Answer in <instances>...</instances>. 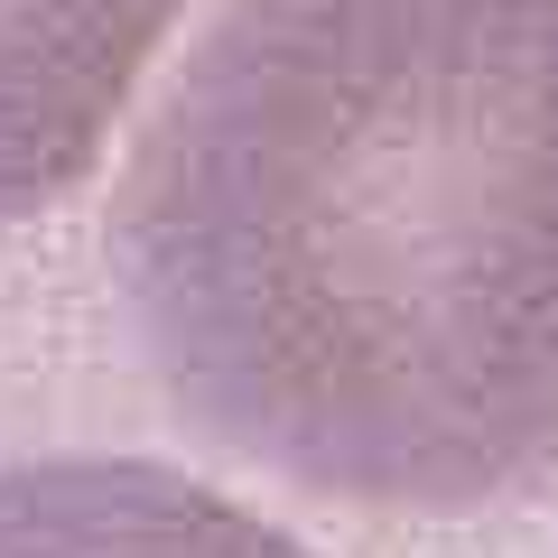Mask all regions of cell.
I'll return each instance as SVG.
<instances>
[{"label": "cell", "mask_w": 558, "mask_h": 558, "mask_svg": "<svg viewBox=\"0 0 558 558\" xmlns=\"http://www.w3.org/2000/svg\"><path fill=\"white\" fill-rule=\"evenodd\" d=\"M112 279L178 410L381 512L558 465V0H223L149 102Z\"/></svg>", "instance_id": "cell-1"}, {"label": "cell", "mask_w": 558, "mask_h": 558, "mask_svg": "<svg viewBox=\"0 0 558 558\" xmlns=\"http://www.w3.org/2000/svg\"><path fill=\"white\" fill-rule=\"evenodd\" d=\"M186 0H0V223L102 159Z\"/></svg>", "instance_id": "cell-2"}, {"label": "cell", "mask_w": 558, "mask_h": 558, "mask_svg": "<svg viewBox=\"0 0 558 558\" xmlns=\"http://www.w3.org/2000/svg\"><path fill=\"white\" fill-rule=\"evenodd\" d=\"M0 558H307V549L178 465L38 457L0 475Z\"/></svg>", "instance_id": "cell-3"}]
</instances>
